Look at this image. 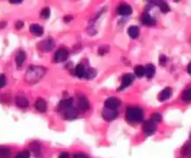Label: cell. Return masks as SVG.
Returning a JSON list of instances; mask_svg holds the SVG:
<instances>
[{"label":"cell","mask_w":191,"mask_h":158,"mask_svg":"<svg viewBox=\"0 0 191 158\" xmlns=\"http://www.w3.org/2000/svg\"><path fill=\"white\" fill-rule=\"evenodd\" d=\"M46 69L41 66H31L27 69L26 74L24 75V79L29 84H35L41 80V78L45 75Z\"/></svg>","instance_id":"1"},{"label":"cell","mask_w":191,"mask_h":158,"mask_svg":"<svg viewBox=\"0 0 191 158\" xmlns=\"http://www.w3.org/2000/svg\"><path fill=\"white\" fill-rule=\"evenodd\" d=\"M126 117L131 122H141L144 119V112L140 108H129L126 113Z\"/></svg>","instance_id":"2"},{"label":"cell","mask_w":191,"mask_h":158,"mask_svg":"<svg viewBox=\"0 0 191 158\" xmlns=\"http://www.w3.org/2000/svg\"><path fill=\"white\" fill-rule=\"evenodd\" d=\"M143 130L145 131V133L147 136H151L156 132L157 125L152 120H147L144 123V125H143Z\"/></svg>","instance_id":"3"},{"label":"cell","mask_w":191,"mask_h":158,"mask_svg":"<svg viewBox=\"0 0 191 158\" xmlns=\"http://www.w3.org/2000/svg\"><path fill=\"white\" fill-rule=\"evenodd\" d=\"M102 116L106 121H113L114 119L117 118L118 116V112L117 110H113V109H108V108H105L102 112Z\"/></svg>","instance_id":"4"},{"label":"cell","mask_w":191,"mask_h":158,"mask_svg":"<svg viewBox=\"0 0 191 158\" xmlns=\"http://www.w3.org/2000/svg\"><path fill=\"white\" fill-rule=\"evenodd\" d=\"M54 46H55V44H54V42L52 38H48L44 41H41L40 44L38 45L39 48L42 51H45V52L51 51L52 49H53Z\"/></svg>","instance_id":"5"},{"label":"cell","mask_w":191,"mask_h":158,"mask_svg":"<svg viewBox=\"0 0 191 158\" xmlns=\"http://www.w3.org/2000/svg\"><path fill=\"white\" fill-rule=\"evenodd\" d=\"M68 55H69V52H68L67 49H65V48L60 49L56 52L55 55H54V61L56 63H63V62L67 60Z\"/></svg>","instance_id":"6"},{"label":"cell","mask_w":191,"mask_h":158,"mask_svg":"<svg viewBox=\"0 0 191 158\" xmlns=\"http://www.w3.org/2000/svg\"><path fill=\"white\" fill-rule=\"evenodd\" d=\"M133 79H134V77H133V75H131V74H126V75H123V77H122V82H121V85H120V87L118 88V91L123 90L124 88L128 87H129V86L132 83Z\"/></svg>","instance_id":"7"},{"label":"cell","mask_w":191,"mask_h":158,"mask_svg":"<svg viewBox=\"0 0 191 158\" xmlns=\"http://www.w3.org/2000/svg\"><path fill=\"white\" fill-rule=\"evenodd\" d=\"M120 104V101L117 98H108L106 102H105V107L106 108H108V109H113V110H116Z\"/></svg>","instance_id":"8"},{"label":"cell","mask_w":191,"mask_h":158,"mask_svg":"<svg viewBox=\"0 0 191 158\" xmlns=\"http://www.w3.org/2000/svg\"><path fill=\"white\" fill-rule=\"evenodd\" d=\"M77 114H78V111L74 106H72V107H70V108L64 111V116L67 120H73V119L77 118Z\"/></svg>","instance_id":"9"},{"label":"cell","mask_w":191,"mask_h":158,"mask_svg":"<svg viewBox=\"0 0 191 158\" xmlns=\"http://www.w3.org/2000/svg\"><path fill=\"white\" fill-rule=\"evenodd\" d=\"M118 14H120L121 16H129L131 14L132 12V9L131 6L126 5V4H122L118 7Z\"/></svg>","instance_id":"10"},{"label":"cell","mask_w":191,"mask_h":158,"mask_svg":"<svg viewBox=\"0 0 191 158\" xmlns=\"http://www.w3.org/2000/svg\"><path fill=\"white\" fill-rule=\"evenodd\" d=\"M172 90L171 87H165V88L159 94V97H158L159 100H160V101H165V100H167V99H170V97L172 96Z\"/></svg>","instance_id":"11"},{"label":"cell","mask_w":191,"mask_h":158,"mask_svg":"<svg viewBox=\"0 0 191 158\" xmlns=\"http://www.w3.org/2000/svg\"><path fill=\"white\" fill-rule=\"evenodd\" d=\"M35 109L38 111V112H41V113H44L46 112L47 110V103L44 99H37L35 100Z\"/></svg>","instance_id":"12"},{"label":"cell","mask_w":191,"mask_h":158,"mask_svg":"<svg viewBox=\"0 0 191 158\" xmlns=\"http://www.w3.org/2000/svg\"><path fill=\"white\" fill-rule=\"evenodd\" d=\"M30 32L32 34H34L35 35H37V36H40L43 34L44 33V30H43V27L39 24H36V23H34V24H31L30 25Z\"/></svg>","instance_id":"13"},{"label":"cell","mask_w":191,"mask_h":158,"mask_svg":"<svg viewBox=\"0 0 191 158\" xmlns=\"http://www.w3.org/2000/svg\"><path fill=\"white\" fill-rule=\"evenodd\" d=\"M25 59H26L25 52L23 51V50L19 51L18 54H17L16 57H15V62H16V64H17V67H18V68H20V67L23 64Z\"/></svg>","instance_id":"14"},{"label":"cell","mask_w":191,"mask_h":158,"mask_svg":"<svg viewBox=\"0 0 191 158\" xmlns=\"http://www.w3.org/2000/svg\"><path fill=\"white\" fill-rule=\"evenodd\" d=\"M78 108H79V110H81L82 112H86V111L89 110V100H88L86 98L82 97V98H80V99H78Z\"/></svg>","instance_id":"15"},{"label":"cell","mask_w":191,"mask_h":158,"mask_svg":"<svg viewBox=\"0 0 191 158\" xmlns=\"http://www.w3.org/2000/svg\"><path fill=\"white\" fill-rule=\"evenodd\" d=\"M142 22L144 23L145 25H148V26H151V25H154L155 24V20L148 14V13H144L142 16Z\"/></svg>","instance_id":"16"},{"label":"cell","mask_w":191,"mask_h":158,"mask_svg":"<svg viewBox=\"0 0 191 158\" xmlns=\"http://www.w3.org/2000/svg\"><path fill=\"white\" fill-rule=\"evenodd\" d=\"M72 106H73V99H71V98L61 100V102L59 104V107L61 108V110H64V111L72 107Z\"/></svg>","instance_id":"17"},{"label":"cell","mask_w":191,"mask_h":158,"mask_svg":"<svg viewBox=\"0 0 191 158\" xmlns=\"http://www.w3.org/2000/svg\"><path fill=\"white\" fill-rule=\"evenodd\" d=\"M30 149L34 152L35 157H40L41 156V149H40V144L36 141H34L30 144Z\"/></svg>","instance_id":"18"},{"label":"cell","mask_w":191,"mask_h":158,"mask_svg":"<svg viewBox=\"0 0 191 158\" xmlns=\"http://www.w3.org/2000/svg\"><path fill=\"white\" fill-rule=\"evenodd\" d=\"M16 104L20 108H27L29 105V101L24 97H17L16 98Z\"/></svg>","instance_id":"19"},{"label":"cell","mask_w":191,"mask_h":158,"mask_svg":"<svg viewBox=\"0 0 191 158\" xmlns=\"http://www.w3.org/2000/svg\"><path fill=\"white\" fill-rule=\"evenodd\" d=\"M156 73V68L153 64H147L146 67V75L148 79H151Z\"/></svg>","instance_id":"20"},{"label":"cell","mask_w":191,"mask_h":158,"mask_svg":"<svg viewBox=\"0 0 191 158\" xmlns=\"http://www.w3.org/2000/svg\"><path fill=\"white\" fill-rule=\"evenodd\" d=\"M75 74H76L79 78L85 77V75H86L85 67H84L82 64H77V67H76V69H75Z\"/></svg>","instance_id":"21"},{"label":"cell","mask_w":191,"mask_h":158,"mask_svg":"<svg viewBox=\"0 0 191 158\" xmlns=\"http://www.w3.org/2000/svg\"><path fill=\"white\" fill-rule=\"evenodd\" d=\"M128 34L133 39L137 38L139 36V28L137 26H131L128 29Z\"/></svg>","instance_id":"22"},{"label":"cell","mask_w":191,"mask_h":158,"mask_svg":"<svg viewBox=\"0 0 191 158\" xmlns=\"http://www.w3.org/2000/svg\"><path fill=\"white\" fill-rule=\"evenodd\" d=\"M182 154L184 156H189L191 157V141L186 142L183 148H182Z\"/></svg>","instance_id":"23"},{"label":"cell","mask_w":191,"mask_h":158,"mask_svg":"<svg viewBox=\"0 0 191 158\" xmlns=\"http://www.w3.org/2000/svg\"><path fill=\"white\" fill-rule=\"evenodd\" d=\"M134 74L138 76V77H142L146 75V68L142 65H137L134 68Z\"/></svg>","instance_id":"24"},{"label":"cell","mask_w":191,"mask_h":158,"mask_svg":"<svg viewBox=\"0 0 191 158\" xmlns=\"http://www.w3.org/2000/svg\"><path fill=\"white\" fill-rule=\"evenodd\" d=\"M96 75H97L96 70L93 69V68H89V69L86 71L85 77H86L87 79H92V78H94L95 76H96Z\"/></svg>","instance_id":"25"},{"label":"cell","mask_w":191,"mask_h":158,"mask_svg":"<svg viewBox=\"0 0 191 158\" xmlns=\"http://www.w3.org/2000/svg\"><path fill=\"white\" fill-rule=\"evenodd\" d=\"M50 16H51V10L49 8H45L41 10L40 17L42 19H49Z\"/></svg>","instance_id":"26"},{"label":"cell","mask_w":191,"mask_h":158,"mask_svg":"<svg viewBox=\"0 0 191 158\" xmlns=\"http://www.w3.org/2000/svg\"><path fill=\"white\" fill-rule=\"evenodd\" d=\"M10 153V150L7 147H0V158H5Z\"/></svg>","instance_id":"27"},{"label":"cell","mask_w":191,"mask_h":158,"mask_svg":"<svg viewBox=\"0 0 191 158\" xmlns=\"http://www.w3.org/2000/svg\"><path fill=\"white\" fill-rule=\"evenodd\" d=\"M182 99L183 100L185 101H190L191 100V89H185L184 92H183V95H182Z\"/></svg>","instance_id":"28"},{"label":"cell","mask_w":191,"mask_h":158,"mask_svg":"<svg viewBox=\"0 0 191 158\" xmlns=\"http://www.w3.org/2000/svg\"><path fill=\"white\" fill-rule=\"evenodd\" d=\"M160 11L162 12V13H168L169 11H170V7H169V5L166 3V2H160Z\"/></svg>","instance_id":"29"},{"label":"cell","mask_w":191,"mask_h":158,"mask_svg":"<svg viewBox=\"0 0 191 158\" xmlns=\"http://www.w3.org/2000/svg\"><path fill=\"white\" fill-rule=\"evenodd\" d=\"M150 120H152L154 123H160V122H161V120H162V116H161V115L160 114H159V113H154V114H152V115H151V119Z\"/></svg>","instance_id":"30"},{"label":"cell","mask_w":191,"mask_h":158,"mask_svg":"<svg viewBox=\"0 0 191 158\" xmlns=\"http://www.w3.org/2000/svg\"><path fill=\"white\" fill-rule=\"evenodd\" d=\"M30 157V152L28 151H23L19 152L15 158H29Z\"/></svg>","instance_id":"31"},{"label":"cell","mask_w":191,"mask_h":158,"mask_svg":"<svg viewBox=\"0 0 191 158\" xmlns=\"http://www.w3.org/2000/svg\"><path fill=\"white\" fill-rule=\"evenodd\" d=\"M108 51H109V47L107 46H102L99 48V54L100 55H105L106 53H107Z\"/></svg>","instance_id":"32"},{"label":"cell","mask_w":191,"mask_h":158,"mask_svg":"<svg viewBox=\"0 0 191 158\" xmlns=\"http://www.w3.org/2000/svg\"><path fill=\"white\" fill-rule=\"evenodd\" d=\"M7 83V79L6 76L4 75H0V88H2L6 86Z\"/></svg>","instance_id":"33"},{"label":"cell","mask_w":191,"mask_h":158,"mask_svg":"<svg viewBox=\"0 0 191 158\" xmlns=\"http://www.w3.org/2000/svg\"><path fill=\"white\" fill-rule=\"evenodd\" d=\"M167 62V57L165 55H160V65H165Z\"/></svg>","instance_id":"34"},{"label":"cell","mask_w":191,"mask_h":158,"mask_svg":"<svg viewBox=\"0 0 191 158\" xmlns=\"http://www.w3.org/2000/svg\"><path fill=\"white\" fill-rule=\"evenodd\" d=\"M23 25H24V23H23V22H22V21H18V22L15 23V27H16L17 29H21V28H23Z\"/></svg>","instance_id":"35"},{"label":"cell","mask_w":191,"mask_h":158,"mask_svg":"<svg viewBox=\"0 0 191 158\" xmlns=\"http://www.w3.org/2000/svg\"><path fill=\"white\" fill-rule=\"evenodd\" d=\"M58 158H69V154H68V152H62Z\"/></svg>","instance_id":"36"},{"label":"cell","mask_w":191,"mask_h":158,"mask_svg":"<svg viewBox=\"0 0 191 158\" xmlns=\"http://www.w3.org/2000/svg\"><path fill=\"white\" fill-rule=\"evenodd\" d=\"M71 20H73V17H72V16H70V15H67V16H65V17L64 18V22H70Z\"/></svg>","instance_id":"37"},{"label":"cell","mask_w":191,"mask_h":158,"mask_svg":"<svg viewBox=\"0 0 191 158\" xmlns=\"http://www.w3.org/2000/svg\"><path fill=\"white\" fill-rule=\"evenodd\" d=\"M74 158H89L87 155H85V154H81V153H78V154H76L75 156H74Z\"/></svg>","instance_id":"38"},{"label":"cell","mask_w":191,"mask_h":158,"mask_svg":"<svg viewBox=\"0 0 191 158\" xmlns=\"http://www.w3.org/2000/svg\"><path fill=\"white\" fill-rule=\"evenodd\" d=\"M22 2H23L22 0H10V4H21Z\"/></svg>","instance_id":"39"},{"label":"cell","mask_w":191,"mask_h":158,"mask_svg":"<svg viewBox=\"0 0 191 158\" xmlns=\"http://www.w3.org/2000/svg\"><path fill=\"white\" fill-rule=\"evenodd\" d=\"M7 22H0V28H5L7 26Z\"/></svg>","instance_id":"40"},{"label":"cell","mask_w":191,"mask_h":158,"mask_svg":"<svg viewBox=\"0 0 191 158\" xmlns=\"http://www.w3.org/2000/svg\"><path fill=\"white\" fill-rule=\"evenodd\" d=\"M187 73L189 74V75H191V62L188 63V65H187Z\"/></svg>","instance_id":"41"},{"label":"cell","mask_w":191,"mask_h":158,"mask_svg":"<svg viewBox=\"0 0 191 158\" xmlns=\"http://www.w3.org/2000/svg\"><path fill=\"white\" fill-rule=\"evenodd\" d=\"M190 43H191V38H190Z\"/></svg>","instance_id":"42"},{"label":"cell","mask_w":191,"mask_h":158,"mask_svg":"<svg viewBox=\"0 0 191 158\" xmlns=\"http://www.w3.org/2000/svg\"><path fill=\"white\" fill-rule=\"evenodd\" d=\"M190 137H191V135H190Z\"/></svg>","instance_id":"43"}]
</instances>
